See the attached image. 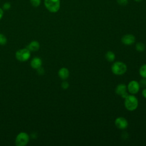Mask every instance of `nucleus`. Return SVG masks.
Segmentation results:
<instances>
[{"label":"nucleus","mask_w":146,"mask_h":146,"mask_svg":"<svg viewBox=\"0 0 146 146\" xmlns=\"http://www.w3.org/2000/svg\"><path fill=\"white\" fill-rule=\"evenodd\" d=\"M125 99V107L130 111L135 110L138 107V100L137 98L133 95H129Z\"/></svg>","instance_id":"obj_1"},{"label":"nucleus","mask_w":146,"mask_h":146,"mask_svg":"<svg viewBox=\"0 0 146 146\" xmlns=\"http://www.w3.org/2000/svg\"><path fill=\"white\" fill-rule=\"evenodd\" d=\"M44 5L47 10L52 13L59 11L60 7V0H44Z\"/></svg>","instance_id":"obj_2"},{"label":"nucleus","mask_w":146,"mask_h":146,"mask_svg":"<svg viewBox=\"0 0 146 146\" xmlns=\"http://www.w3.org/2000/svg\"><path fill=\"white\" fill-rule=\"evenodd\" d=\"M127 67L126 64L120 61L115 62L111 67L112 72L116 75H121L124 74L127 71Z\"/></svg>","instance_id":"obj_3"},{"label":"nucleus","mask_w":146,"mask_h":146,"mask_svg":"<svg viewBox=\"0 0 146 146\" xmlns=\"http://www.w3.org/2000/svg\"><path fill=\"white\" fill-rule=\"evenodd\" d=\"M31 56V51L27 48H23L17 50L15 52L16 59L20 62H26Z\"/></svg>","instance_id":"obj_4"},{"label":"nucleus","mask_w":146,"mask_h":146,"mask_svg":"<svg viewBox=\"0 0 146 146\" xmlns=\"http://www.w3.org/2000/svg\"><path fill=\"white\" fill-rule=\"evenodd\" d=\"M29 135L25 132H21L16 136L15 144L17 146H25L29 143Z\"/></svg>","instance_id":"obj_5"},{"label":"nucleus","mask_w":146,"mask_h":146,"mask_svg":"<svg viewBox=\"0 0 146 146\" xmlns=\"http://www.w3.org/2000/svg\"><path fill=\"white\" fill-rule=\"evenodd\" d=\"M127 90L131 94H137L140 90L139 82L136 80H132L129 82L127 86Z\"/></svg>","instance_id":"obj_6"},{"label":"nucleus","mask_w":146,"mask_h":146,"mask_svg":"<svg viewBox=\"0 0 146 146\" xmlns=\"http://www.w3.org/2000/svg\"><path fill=\"white\" fill-rule=\"evenodd\" d=\"M115 126L120 129H124L127 128L128 127V123L127 120L123 117H117L115 120Z\"/></svg>","instance_id":"obj_7"},{"label":"nucleus","mask_w":146,"mask_h":146,"mask_svg":"<svg viewBox=\"0 0 146 146\" xmlns=\"http://www.w3.org/2000/svg\"><path fill=\"white\" fill-rule=\"evenodd\" d=\"M135 37L132 34H126L121 38V42L124 44L131 45L134 43Z\"/></svg>","instance_id":"obj_8"},{"label":"nucleus","mask_w":146,"mask_h":146,"mask_svg":"<svg viewBox=\"0 0 146 146\" xmlns=\"http://www.w3.org/2000/svg\"><path fill=\"white\" fill-rule=\"evenodd\" d=\"M42 60L39 57L33 58L30 62V66L35 70H37L38 68L42 66Z\"/></svg>","instance_id":"obj_9"},{"label":"nucleus","mask_w":146,"mask_h":146,"mask_svg":"<svg viewBox=\"0 0 146 146\" xmlns=\"http://www.w3.org/2000/svg\"><path fill=\"white\" fill-rule=\"evenodd\" d=\"M58 76L62 80L67 79L70 75L69 70L66 67H62L58 71Z\"/></svg>","instance_id":"obj_10"},{"label":"nucleus","mask_w":146,"mask_h":146,"mask_svg":"<svg viewBox=\"0 0 146 146\" xmlns=\"http://www.w3.org/2000/svg\"><path fill=\"white\" fill-rule=\"evenodd\" d=\"M27 48L31 52H35L40 48V44L36 40L31 41L27 46Z\"/></svg>","instance_id":"obj_11"},{"label":"nucleus","mask_w":146,"mask_h":146,"mask_svg":"<svg viewBox=\"0 0 146 146\" xmlns=\"http://www.w3.org/2000/svg\"><path fill=\"white\" fill-rule=\"evenodd\" d=\"M127 87L124 84H119L116 89H115V92L118 95H122L124 93L127 92Z\"/></svg>","instance_id":"obj_12"},{"label":"nucleus","mask_w":146,"mask_h":146,"mask_svg":"<svg viewBox=\"0 0 146 146\" xmlns=\"http://www.w3.org/2000/svg\"><path fill=\"white\" fill-rule=\"evenodd\" d=\"M106 58L109 62H113L115 59V55L112 51H109L106 54Z\"/></svg>","instance_id":"obj_13"},{"label":"nucleus","mask_w":146,"mask_h":146,"mask_svg":"<svg viewBox=\"0 0 146 146\" xmlns=\"http://www.w3.org/2000/svg\"><path fill=\"white\" fill-rule=\"evenodd\" d=\"M139 74L142 78H146V64L142 65L139 69Z\"/></svg>","instance_id":"obj_14"},{"label":"nucleus","mask_w":146,"mask_h":146,"mask_svg":"<svg viewBox=\"0 0 146 146\" xmlns=\"http://www.w3.org/2000/svg\"><path fill=\"white\" fill-rule=\"evenodd\" d=\"M136 49L137 51L143 52L145 50V45L141 42H139L136 44Z\"/></svg>","instance_id":"obj_15"},{"label":"nucleus","mask_w":146,"mask_h":146,"mask_svg":"<svg viewBox=\"0 0 146 146\" xmlns=\"http://www.w3.org/2000/svg\"><path fill=\"white\" fill-rule=\"evenodd\" d=\"M7 38L5 35L0 33V45L3 46L7 43Z\"/></svg>","instance_id":"obj_16"},{"label":"nucleus","mask_w":146,"mask_h":146,"mask_svg":"<svg viewBox=\"0 0 146 146\" xmlns=\"http://www.w3.org/2000/svg\"><path fill=\"white\" fill-rule=\"evenodd\" d=\"M31 5L35 7H38L41 3V0H30Z\"/></svg>","instance_id":"obj_17"},{"label":"nucleus","mask_w":146,"mask_h":146,"mask_svg":"<svg viewBox=\"0 0 146 146\" xmlns=\"http://www.w3.org/2000/svg\"><path fill=\"white\" fill-rule=\"evenodd\" d=\"M11 3L9 2H6L3 4L2 9L3 10H8L11 8Z\"/></svg>","instance_id":"obj_18"},{"label":"nucleus","mask_w":146,"mask_h":146,"mask_svg":"<svg viewBox=\"0 0 146 146\" xmlns=\"http://www.w3.org/2000/svg\"><path fill=\"white\" fill-rule=\"evenodd\" d=\"M139 86L141 87H143L145 88L146 87V78H143V79H141L140 82H139Z\"/></svg>","instance_id":"obj_19"},{"label":"nucleus","mask_w":146,"mask_h":146,"mask_svg":"<svg viewBox=\"0 0 146 146\" xmlns=\"http://www.w3.org/2000/svg\"><path fill=\"white\" fill-rule=\"evenodd\" d=\"M117 3L121 6H125L128 4V0H116Z\"/></svg>","instance_id":"obj_20"},{"label":"nucleus","mask_w":146,"mask_h":146,"mask_svg":"<svg viewBox=\"0 0 146 146\" xmlns=\"http://www.w3.org/2000/svg\"><path fill=\"white\" fill-rule=\"evenodd\" d=\"M61 87L64 90L67 89L69 87V83L67 81H63L61 84Z\"/></svg>","instance_id":"obj_21"},{"label":"nucleus","mask_w":146,"mask_h":146,"mask_svg":"<svg viewBox=\"0 0 146 146\" xmlns=\"http://www.w3.org/2000/svg\"><path fill=\"white\" fill-rule=\"evenodd\" d=\"M36 71H37L38 74L39 75H43L44 73V70L43 69V67H42V66L40 67L39 68H38L36 70Z\"/></svg>","instance_id":"obj_22"},{"label":"nucleus","mask_w":146,"mask_h":146,"mask_svg":"<svg viewBox=\"0 0 146 146\" xmlns=\"http://www.w3.org/2000/svg\"><path fill=\"white\" fill-rule=\"evenodd\" d=\"M3 14H4V11L3 9L0 8V20L2 18L3 16Z\"/></svg>","instance_id":"obj_23"},{"label":"nucleus","mask_w":146,"mask_h":146,"mask_svg":"<svg viewBox=\"0 0 146 146\" xmlns=\"http://www.w3.org/2000/svg\"><path fill=\"white\" fill-rule=\"evenodd\" d=\"M142 95L144 98H146V88H145L143 91H142Z\"/></svg>","instance_id":"obj_24"},{"label":"nucleus","mask_w":146,"mask_h":146,"mask_svg":"<svg viewBox=\"0 0 146 146\" xmlns=\"http://www.w3.org/2000/svg\"><path fill=\"white\" fill-rule=\"evenodd\" d=\"M143 0H135V1H136V2H141Z\"/></svg>","instance_id":"obj_25"}]
</instances>
